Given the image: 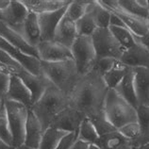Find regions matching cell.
I'll return each mask as SVG.
<instances>
[{
  "label": "cell",
  "mask_w": 149,
  "mask_h": 149,
  "mask_svg": "<svg viewBox=\"0 0 149 149\" xmlns=\"http://www.w3.org/2000/svg\"><path fill=\"white\" fill-rule=\"evenodd\" d=\"M109 89L102 74L95 69L80 77L70 97V104L85 117H92L104 111L105 99Z\"/></svg>",
  "instance_id": "1"
},
{
  "label": "cell",
  "mask_w": 149,
  "mask_h": 149,
  "mask_svg": "<svg viewBox=\"0 0 149 149\" xmlns=\"http://www.w3.org/2000/svg\"><path fill=\"white\" fill-rule=\"evenodd\" d=\"M70 106L71 104L69 95H65L53 84H51L41 98L34 103L29 109L36 114L45 130L50 127L53 120Z\"/></svg>",
  "instance_id": "2"
},
{
  "label": "cell",
  "mask_w": 149,
  "mask_h": 149,
  "mask_svg": "<svg viewBox=\"0 0 149 149\" xmlns=\"http://www.w3.org/2000/svg\"><path fill=\"white\" fill-rule=\"evenodd\" d=\"M41 65L42 74L48 78L55 87L65 95H71L80 78L73 60L58 62L41 61Z\"/></svg>",
  "instance_id": "3"
},
{
  "label": "cell",
  "mask_w": 149,
  "mask_h": 149,
  "mask_svg": "<svg viewBox=\"0 0 149 149\" xmlns=\"http://www.w3.org/2000/svg\"><path fill=\"white\" fill-rule=\"evenodd\" d=\"M104 112L116 129L137 121V109L122 98L114 90H109L105 99Z\"/></svg>",
  "instance_id": "4"
},
{
  "label": "cell",
  "mask_w": 149,
  "mask_h": 149,
  "mask_svg": "<svg viewBox=\"0 0 149 149\" xmlns=\"http://www.w3.org/2000/svg\"><path fill=\"white\" fill-rule=\"evenodd\" d=\"M71 52L77 71L80 77L93 70L97 58L92 37L78 36L71 47Z\"/></svg>",
  "instance_id": "5"
},
{
  "label": "cell",
  "mask_w": 149,
  "mask_h": 149,
  "mask_svg": "<svg viewBox=\"0 0 149 149\" xmlns=\"http://www.w3.org/2000/svg\"><path fill=\"white\" fill-rule=\"evenodd\" d=\"M4 105L13 137V148L23 146L25 142V130L29 109L25 105L10 100H5Z\"/></svg>",
  "instance_id": "6"
},
{
  "label": "cell",
  "mask_w": 149,
  "mask_h": 149,
  "mask_svg": "<svg viewBox=\"0 0 149 149\" xmlns=\"http://www.w3.org/2000/svg\"><path fill=\"white\" fill-rule=\"evenodd\" d=\"M96 58H112L120 60L125 49L116 41L109 29H97L92 36Z\"/></svg>",
  "instance_id": "7"
},
{
  "label": "cell",
  "mask_w": 149,
  "mask_h": 149,
  "mask_svg": "<svg viewBox=\"0 0 149 149\" xmlns=\"http://www.w3.org/2000/svg\"><path fill=\"white\" fill-rule=\"evenodd\" d=\"M29 13L21 0H10L5 9L0 10V22L22 35L23 26Z\"/></svg>",
  "instance_id": "8"
},
{
  "label": "cell",
  "mask_w": 149,
  "mask_h": 149,
  "mask_svg": "<svg viewBox=\"0 0 149 149\" xmlns=\"http://www.w3.org/2000/svg\"><path fill=\"white\" fill-rule=\"evenodd\" d=\"M11 76L18 77L29 88L31 93V96H32L33 104L41 98L46 89L52 84L45 74H40V76L33 74L25 69L22 65L15 69Z\"/></svg>",
  "instance_id": "9"
},
{
  "label": "cell",
  "mask_w": 149,
  "mask_h": 149,
  "mask_svg": "<svg viewBox=\"0 0 149 149\" xmlns=\"http://www.w3.org/2000/svg\"><path fill=\"white\" fill-rule=\"evenodd\" d=\"M36 48L41 61L58 62L73 60L71 49L54 41L41 42Z\"/></svg>",
  "instance_id": "10"
},
{
  "label": "cell",
  "mask_w": 149,
  "mask_h": 149,
  "mask_svg": "<svg viewBox=\"0 0 149 149\" xmlns=\"http://www.w3.org/2000/svg\"><path fill=\"white\" fill-rule=\"evenodd\" d=\"M0 49L5 51L8 55H10L13 60L19 62L23 67L31 74H36V76L42 74L41 61L38 58L29 56V55L23 53L21 50L15 48L14 46L10 45L2 37H0Z\"/></svg>",
  "instance_id": "11"
},
{
  "label": "cell",
  "mask_w": 149,
  "mask_h": 149,
  "mask_svg": "<svg viewBox=\"0 0 149 149\" xmlns=\"http://www.w3.org/2000/svg\"><path fill=\"white\" fill-rule=\"evenodd\" d=\"M67 6L61 8L56 11H51L38 15L39 26L41 29L42 42H52L54 41V36L56 29L60 24L62 17L64 16Z\"/></svg>",
  "instance_id": "12"
},
{
  "label": "cell",
  "mask_w": 149,
  "mask_h": 149,
  "mask_svg": "<svg viewBox=\"0 0 149 149\" xmlns=\"http://www.w3.org/2000/svg\"><path fill=\"white\" fill-rule=\"evenodd\" d=\"M85 116L76 109L69 107L61 111L51 123L50 127L61 129L67 133L78 132L79 125Z\"/></svg>",
  "instance_id": "13"
},
{
  "label": "cell",
  "mask_w": 149,
  "mask_h": 149,
  "mask_svg": "<svg viewBox=\"0 0 149 149\" xmlns=\"http://www.w3.org/2000/svg\"><path fill=\"white\" fill-rule=\"evenodd\" d=\"M44 132L45 129L42 127L40 120L38 119L36 114L31 109H29L26 125L24 144L29 148L39 149Z\"/></svg>",
  "instance_id": "14"
},
{
  "label": "cell",
  "mask_w": 149,
  "mask_h": 149,
  "mask_svg": "<svg viewBox=\"0 0 149 149\" xmlns=\"http://www.w3.org/2000/svg\"><path fill=\"white\" fill-rule=\"evenodd\" d=\"M119 61L130 68H149V50L137 42L131 48L125 49Z\"/></svg>",
  "instance_id": "15"
},
{
  "label": "cell",
  "mask_w": 149,
  "mask_h": 149,
  "mask_svg": "<svg viewBox=\"0 0 149 149\" xmlns=\"http://www.w3.org/2000/svg\"><path fill=\"white\" fill-rule=\"evenodd\" d=\"M6 100H10L25 105L27 109H31L33 105L32 96L29 88L16 76H10L9 91Z\"/></svg>",
  "instance_id": "16"
},
{
  "label": "cell",
  "mask_w": 149,
  "mask_h": 149,
  "mask_svg": "<svg viewBox=\"0 0 149 149\" xmlns=\"http://www.w3.org/2000/svg\"><path fill=\"white\" fill-rule=\"evenodd\" d=\"M78 37L76 22H74L64 14L58 24L54 36V42L61 44L71 49L74 41Z\"/></svg>",
  "instance_id": "17"
},
{
  "label": "cell",
  "mask_w": 149,
  "mask_h": 149,
  "mask_svg": "<svg viewBox=\"0 0 149 149\" xmlns=\"http://www.w3.org/2000/svg\"><path fill=\"white\" fill-rule=\"evenodd\" d=\"M0 37H2L4 40H6L10 45L14 46L15 48L21 50L23 53L39 58L38 51L36 47L31 46L21 34L10 29V27L2 24L1 22H0Z\"/></svg>",
  "instance_id": "18"
},
{
  "label": "cell",
  "mask_w": 149,
  "mask_h": 149,
  "mask_svg": "<svg viewBox=\"0 0 149 149\" xmlns=\"http://www.w3.org/2000/svg\"><path fill=\"white\" fill-rule=\"evenodd\" d=\"M139 106H149V68H132ZM138 106V107H139Z\"/></svg>",
  "instance_id": "19"
},
{
  "label": "cell",
  "mask_w": 149,
  "mask_h": 149,
  "mask_svg": "<svg viewBox=\"0 0 149 149\" xmlns=\"http://www.w3.org/2000/svg\"><path fill=\"white\" fill-rule=\"evenodd\" d=\"M111 13L116 14L123 21L125 27L130 31L136 39L143 37L149 31V24L147 20H144V19L133 16V15L125 13V11L121 10V8L115 13Z\"/></svg>",
  "instance_id": "20"
},
{
  "label": "cell",
  "mask_w": 149,
  "mask_h": 149,
  "mask_svg": "<svg viewBox=\"0 0 149 149\" xmlns=\"http://www.w3.org/2000/svg\"><path fill=\"white\" fill-rule=\"evenodd\" d=\"M114 91L118 95L124 98L129 104L132 105L135 109L138 108V100L136 96L135 84H134V73L133 69L128 67L127 70L123 80L120 82V84L114 89Z\"/></svg>",
  "instance_id": "21"
},
{
  "label": "cell",
  "mask_w": 149,
  "mask_h": 149,
  "mask_svg": "<svg viewBox=\"0 0 149 149\" xmlns=\"http://www.w3.org/2000/svg\"><path fill=\"white\" fill-rule=\"evenodd\" d=\"M21 2L30 13L37 15L56 11L69 5L66 0H21Z\"/></svg>",
  "instance_id": "22"
},
{
  "label": "cell",
  "mask_w": 149,
  "mask_h": 149,
  "mask_svg": "<svg viewBox=\"0 0 149 149\" xmlns=\"http://www.w3.org/2000/svg\"><path fill=\"white\" fill-rule=\"evenodd\" d=\"M22 36L33 47H37V45L42 42L41 29L40 26H39L37 14L30 13V11L29 13L25 20L24 26H23Z\"/></svg>",
  "instance_id": "23"
},
{
  "label": "cell",
  "mask_w": 149,
  "mask_h": 149,
  "mask_svg": "<svg viewBox=\"0 0 149 149\" xmlns=\"http://www.w3.org/2000/svg\"><path fill=\"white\" fill-rule=\"evenodd\" d=\"M86 13L93 16L98 29H109L111 13L101 5L98 0H90Z\"/></svg>",
  "instance_id": "24"
},
{
  "label": "cell",
  "mask_w": 149,
  "mask_h": 149,
  "mask_svg": "<svg viewBox=\"0 0 149 149\" xmlns=\"http://www.w3.org/2000/svg\"><path fill=\"white\" fill-rule=\"evenodd\" d=\"M137 121L140 125V136L131 143L133 147L149 143V106H139L137 108Z\"/></svg>",
  "instance_id": "25"
},
{
  "label": "cell",
  "mask_w": 149,
  "mask_h": 149,
  "mask_svg": "<svg viewBox=\"0 0 149 149\" xmlns=\"http://www.w3.org/2000/svg\"><path fill=\"white\" fill-rule=\"evenodd\" d=\"M121 10L133 16L147 20L148 17V0H118Z\"/></svg>",
  "instance_id": "26"
},
{
  "label": "cell",
  "mask_w": 149,
  "mask_h": 149,
  "mask_svg": "<svg viewBox=\"0 0 149 149\" xmlns=\"http://www.w3.org/2000/svg\"><path fill=\"white\" fill-rule=\"evenodd\" d=\"M127 66L125 65L122 61L117 60L113 67L103 74V79L109 90H114L120 84L127 73Z\"/></svg>",
  "instance_id": "27"
},
{
  "label": "cell",
  "mask_w": 149,
  "mask_h": 149,
  "mask_svg": "<svg viewBox=\"0 0 149 149\" xmlns=\"http://www.w3.org/2000/svg\"><path fill=\"white\" fill-rule=\"evenodd\" d=\"M68 134L56 127H49L45 130L39 149H56L63 137Z\"/></svg>",
  "instance_id": "28"
},
{
  "label": "cell",
  "mask_w": 149,
  "mask_h": 149,
  "mask_svg": "<svg viewBox=\"0 0 149 149\" xmlns=\"http://www.w3.org/2000/svg\"><path fill=\"white\" fill-rule=\"evenodd\" d=\"M127 143L129 142L120 134L118 130H115L99 136L95 143L101 149H117Z\"/></svg>",
  "instance_id": "29"
},
{
  "label": "cell",
  "mask_w": 149,
  "mask_h": 149,
  "mask_svg": "<svg viewBox=\"0 0 149 149\" xmlns=\"http://www.w3.org/2000/svg\"><path fill=\"white\" fill-rule=\"evenodd\" d=\"M98 138L99 134L95 127L93 125L90 118L85 117L79 125V129L77 132V139L89 143H95Z\"/></svg>",
  "instance_id": "30"
},
{
  "label": "cell",
  "mask_w": 149,
  "mask_h": 149,
  "mask_svg": "<svg viewBox=\"0 0 149 149\" xmlns=\"http://www.w3.org/2000/svg\"><path fill=\"white\" fill-rule=\"evenodd\" d=\"M109 29L113 36H114V38L116 39V41L119 42L124 49L131 48L132 46H134L137 44L135 37L133 36L132 33L127 27L111 26Z\"/></svg>",
  "instance_id": "31"
},
{
  "label": "cell",
  "mask_w": 149,
  "mask_h": 149,
  "mask_svg": "<svg viewBox=\"0 0 149 149\" xmlns=\"http://www.w3.org/2000/svg\"><path fill=\"white\" fill-rule=\"evenodd\" d=\"M76 26L78 36L84 37H92L95 30L98 29L93 16L88 13H86L83 17L76 22Z\"/></svg>",
  "instance_id": "32"
},
{
  "label": "cell",
  "mask_w": 149,
  "mask_h": 149,
  "mask_svg": "<svg viewBox=\"0 0 149 149\" xmlns=\"http://www.w3.org/2000/svg\"><path fill=\"white\" fill-rule=\"evenodd\" d=\"M89 2L90 1H86V0L70 1L69 5L67 6V9H66L65 15L74 22H77L85 15Z\"/></svg>",
  "instance_id": "33"
},
{
  "label": "cell",
  "mask_w": 149,
  "mask_h": 149,
  "mask_svg": "<svg viewBox=\"0 0 149 149\" xmlns=\"http://www.w3.org/2000/svg\"><path fill=\"white\" fill-rule=\"evenodd\" d=\"M88 118H90V120L92 121L93 125L95 127L99 136L117 130V129L113 127L111 123H109V121L107 119V117H106L104 111L99 113V114L93 115L92 117H88Z\"/></svg>",
  "instance_id": "34"
},
{
  "label": "cell",
  "mask_w": 149,
  "mask_h": 149,
  "mask_svg": "<svg viewBox=\"0 0 149 149\" xmlns=\"http://www.w3.org/2000/svg\"><path fill=\"white\" fill-rule=\"evenodd\" d=\"M0 138L9 144V146L13 147V137H11L9 120H8L7 116V111L4 104L0 108Z\"/></svg>",
  "instance_id": "35"
},
{
  "label": "cell",
  "mask_w": 149,
  "mask_h": 149,
  "mask_svg": "<svg viewBox=\"0 0 149 149\" xmlns=\"http://www.w3.org/2000/svg\"><path fill=\"white\" fill-rule=\"evenodd\" d=\"M119 131V133L122 135L125 139H127L130 143L139 138L140 136V125L138 123V121L135 122L128 123L127 125H123L122 127H120L119 129H117Z\"/></svg>",
  "instance_id": "36"
},
{
  "label": "cell",
  "mask_w": 149,
  "mask_h": 149,
  "mask_svg": "<svg viewBox=\"0 0 149 149\" xmlns=\"http://www.w3.org/2000/svg\"><path fill=\"white\" fill-rule=\"evenodd\" d=\"M116 61L117 60H115V58H97L93 69H95V71L98 72L100 74H102V77H103V74H105L107 72H109V70L113 67V65L115 64Z\"/></svg>",
  "instance_id": "37"
},
{
  "label": "cell",
  "mask_w": 149,
  "mask_h": 149,
  "mask_svg": "<svg viewBox=\"0 0 149 149\" xmlns=\"http://www.w3.org/2000/svg\"><path fill=\"white\" fill-rule=\"evenodd\" d=\"M77 140V132H71L66 134L58 143L56 149H71Z\"/></svg>",
  "instance_id": "38"
},
{
  "label": "cell",
  "mask_w": 149,
  "mask_h": 149,
  "mask_svg": "<svg viewBox=\"0 0 149 149\" xmlns=\"http://www.w3.org/2000/svg\"><path fill=\"white\" fill-rule=\"evenodd\" d=\"M10 76L0 73V101L4 102L7 98L8 91H9Z\"/></svg>",
  "instance_id": "39"
},
{
  "label": "cell",
  "mask_w": 149,
  "mask_h": 149,
  "mask_svg": "<svg viewBox=\"0 0 149 149\" xmlns=\"http://www.w3.org/2000/svg\"><path fill=\"white\" fill-rule=\"evenodd\" d=\"M90 144H91V143L83 142V141L77 139L76 141V143H74V146H72L71 149H89Z\"/></svg>",
  "instance_id": "40"
},
{
  "label": "cell",
  "mask_w": 149,
  "mask_h": 149,
  "mask_svg": "<svg viewBox=\"0 0 149 149\" xmlns=\"http://www.w3.org/2000/svg\"><path fill=\"white\" fill-rule=\"evenodd\" d=\"M136 42H139V44L142 45L143 46H144V47H146L147 50H149V31L146 33V35H144L143 37L136 39Z\"/></svg>",
  "instance_id": "41"
},
{
  "label": "cell",
  "mask_w": 149,
  "mask_h": 149,
  "mask_svg": "<svg viewBox=\"0 0 149 149\" xmlns=\"http://www.w3.org/2000/svg\"><path fill=\"white\" fill-rule=\"evenodd\" d=\"M0 149H14V148L13 146H9V144L5 143L1 138H0Z\"/></svg>",
  "instance_id": "42"
},
{
  "label": "cell",
  "mask_w": 149,
  "mask_h": 149,
  "mask_svg": "<svg viewBox=\"0 0 149 149\" xmlns=\"http://www.w3.org/2000/svg\"><path fill=\"white\" fill-rule=\"evenodd\" d=\"M10 0H0V10H3L9 5Z\"/></svg>",
  "instance_id": "43"
},
{
  "label": "cell",
  "mask_w": 149,
  "mask_h": 149,
  "mask_svg": "<svg viewBox=\"0 0 149 149\" xmlns=\"http://www.w3.org/2000/svg\"><path fill=\"white\" fill-rule=\"evenodd\" d=\"M117 149H133V146H131L130 143H127L123 144V146H121L120 147H118Z\"/></svg>",
  "instance_id": "44"
},
{
  "label": "cell",
  "mask_w": 149,
  "mask_h": 149,
  "mask_svg": "<svg viewBox=\"0 0 149 149\" xmlns=\"http://www.w3.org/2000/svg\"><path fill=\"white\" fill-rule=\"evenodd\" d=\"M133 149H149V143H144L143 146H140L137 147H133Z\"/></svg>",
  "instance_id": "45"
},
{
  "label": "cell",
  "mask_w": 149,
  "mask_h": 149,
  "mask_svg": "<svg viewBox=\"0 0 149 149\" xmlns=\"http://www.w3.org/2000/svg\"><path fill=\"white\" fill-rule=\"evenodd\" d=\"M89 149H101V148L98 146H97L96 143H91V144H90Z\"/></svg>",
  "instance_id": "46"
},
{
  "label": "cell",
  "mask_w": 149,
  "mask_h": 149,
  "mask_svg": "<svg viewBox=\"0 0 149 149\" xmlns=\"http://www.w3.org/2000/svg\"><path fill=\"white\" fill-rule=\"evenodd\" d=\"M14 149H32V148H29V147L26 146L25 144H23V146H18V147H15Z\"/></svg>",
  "instance_id": "47"
},
{
  "label": "cell",
  "mask_w": 149,
  "mask_h": 149,
  "mask_svg": "<svg viewBox=\"0 0 149 149\" xmlns=\"http://www.w3.org/2000/svg\"><path fill=\"white\" fill-rule=\"evenodd\" d=\"M148 6H149V0H148ZM147 22L149 24V11H148V17H147Z\"/></svg>",
  "instance_id": "48"
},
{
  "label": "cell",
  "mask_w": 149,
  "mask_h": 149,
  "mask_svg": "<svg viewBox=\"0 0 149 149\" xmlns=\"http://www.w3.org/2000/svg\"><path fill=\"white\" fill-rule=\"evenodd\" d=\"M4 104V102H2V101H0V108L2 107V105Z\"/></svg>",
  "instance_id": "49"
}]
</instances>
